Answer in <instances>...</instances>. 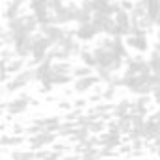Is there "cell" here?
Returning a JSON list of instances; mask_svg holds the SVG:
<instances>
[{"mask_svg": "<svg viewBox=\"0 0 160 160\" xmlns=\"http://www.w3.org/2000/svg\"><path fill=\"white\" fill-rule=\"evenodd\" d=\"M101 95H102V99H104L106 102H110V101H114V99H116V95H118V88L110 84V86H106V88L102 89V93H101Z\"/></svg>", "mask_w": 160, "mask_h": 160, "instance_id": "cell-27", "label": "cell"}, {"mask_svg": "<svg viewBox=\"0 0 160 160\" xmlns=\"http://www.w3.org/2000/svg\"><path fill=\"white\" fill-rule=\"evenodd\" d=\"M123 73H128V75H147V73H151V69H149L147 60L140 54V56L128 58L125 62V71Z\"/></svg>", "mask_w": 160, "mask_h": 160, "instance_id": "cell-9", "label": "cell"}, {"mask_svg": "<svg viewBox=\"0 0 160 160\" xmlns=\"http://www.w3.org/2000/svg\"><path fill=\"white\" fill-rule=\"evenodd\" d=\"M24 69V60L22 58H11L8 62V73L9 75H17Z\"/></svg>", "mask_w": 160, "mask_h": 160, "instance_id": "cell-22", "label": "cell"}, {"mask_svg": "<svg viewBox=\"0 0 160 160\" xmlns=\"http://www.w3.org/2000/svg\"><path fill=\"white\" fill-rule=\"evenodd\" d=\"M80 62H82V65H86V67H89V69H93V67H97L95 65V58H93V54H91V50H88V48H82L78 54Z\"/></svg>", "mask_w": 160, "mask_h": 160, "instance_id": "cell-23", "label": "cell"}, {"mask_svg": "<svg viewBox=\"0 0 160 160\" xmlns=\"http://www.w3.org/2000/svg\"><path fill=\"white\" fill-rule=\"evenodd\" d=\"M41 34L47 38V39L52 43V47H58L60 41L63 39L69 32L63 28V26H56V24H48V26H41Z\"/></svg>", "mask_w": 160, "mask_h": 160, "instance_id": "cell-10", "label": "cell"}, {"mask_svg": "<svg viewBox=\"0 0 160 160\" xmlns=\"http://www.w3.org/2000/svg\"><path fill=\"white\" fill-rule=\"evenodd\" d=\"M116 128L121 136H127L130 130H132V119H130V114L123 116V118H118L116 119Z\"/></svg>", "mask_w": 160, "mask_h": 160, "instance_id": "cell-16", "label": "cell"}, {"mask_svg": "<svg viewBox=\"0 0 160 160\" xmlns=\"http://www.w3.org/2000/svg\"><path fill=\"white\" fill-rule=\"evenodd\" d=\"M130 114H138V116L147 118V114H149V95H138V99L130 106Z\"/></svg>", "mask_w": 160, "mask_h": 160, "instance_id": "cell-12", "label": "cell"}, {"mask_svg": "<svg viewBox=\"0 0 160 160\" xmlns=\"http://www.w3.org/2000/svg\"><path fill=\"white\" fill-rule=\"evenodd\" d=\"M147 63H149L151 75L160 77V52H157V50H151V54H149V58H147Z\"/></svg>", "mask_w": 160, "mask_h": 160, "instance_id": "cell-17", "label": "cell"}, {"mask_svg": "<svg viewBox=\"0 0 160 160\" xmlns=\"http://www.w3.org/2000/svg\"><path fill=\"white\" fill-rule=\"evenodd\" d=\"M88 130H89V134H91V136H99V134H102V132L106 130V121L93 119L89 125H88Z\"/></svg>", "mask_w": 160, "mask_h": 160, "instance_id": "cell-21", "label": "cell"}, {"mask_svg": "<svg viewBox=\"0 0 160 160\" xmlns=\"http://www.w3.org/2000/svg\"><path fill=\"white\" fill-rule=\"evenodd\" d=\"M95 69H97V78H99V82H104L106 86H110V84L116 80V75H114L112 71L102 69V67H95Z\"/></svg>", "mask_w": 160, "mask_h": 160, "instance_id": "cell-24", "label": "cell"}, {"mask_svg": "<svg viewBox=\"0 0 160 160\" xmlns=\"http://www.w3.org/2000/svg\"><path fill=\"white\" fill-rule=\"evenodd\" d=\"M19 15H21V4H19V2H9L8 8L4 9V17H6L8 21H13V19H17Z\"/></svg>", "mask_w": 160, "mask_h": 160, "instance_id": "cell-19", "label": "cell"}, {"mask_svg": "<svg viewBox=\"0 0 160 160\" xmlns=\"http://www.w3.org/2000/svg\"><path fill=\"white\" fill-rule=\"evenodd\" d=\"M93 58H95V65L97 67H102V69H108L112 73L119 71L121 67L125 65V60L119 58L118 54H114L110 48H102V47H95L91 50Z\"/></svg>", "mask_w": 160, "mask_h": 160, "instance_id": "cell-1", "label": "cell"}, {"mask_svg": "<svg viewBox=\"0 0 160 160\" xmlns=\"http://www.w3.org/2000/svg\"><path fill=\"white\" fill-rule=\"evenodd\" d=\"M50 147H52L54 153H60V155H65V153L69 151V145H65V143H58V142H54Z\"/></svg>", "mask_w": 160, "mask_h": 160, "instance_id": "cell-29", "label": "cell"}, {"mask_svg": "<svg viewBox=\"0 0 160 160\" xmlns=\"http://www.w3.org/2000/svg\"><path fill=\"white\" fill-rule=\"evenodd\" d=\"M130 106H132V102H130L128 99H123V101H119L118 104H114L112 118H114V119H118V118H123V116L130 114Z\"/></svg>", "mask_w": 160, "mask_h": 160, "instance_id": "cell-14", "label": "cell"}, {"mask_svg": "<svg viewBox=\"0 0 160 160\" xmlns=\"http://www.w3.org/2000/svg\"><path fill=\"white\" fill-rule=\"evenodd\" d=\"M102 155H101V147H93V149H86L82 155H80V160H101Z\"/></svg>", "mask_w": 160, "mask_h": 160, "instance_id": "cell-25", "label": "cell"}, {"mask_svg": "<svg viewBox=\"0 0 160 160\" xmlns=\"http://www.w3.org/2000/svg\"><path fill=\"white\" fill-rule=\"evenodd\" d=\"M125 45H127V48H130L138 54H143V52L149 50V36L145 32L130 34L128 38H125Z\"/></svg>", "mask_w": 160, "mask_h": 160, "instance_id": "cell-6", "label": "cell"}, {"mask_svg": "<svg viewBox=\"0 0 160 160\" xmlns=\"http://www.w3.org/2000/svg\"><path fill=\"white\" fill-rule=\"evenodd\" d=\"M9 77V73H8V63H4V62H0V84H4L6 80Z\"/></svg>", "mask_w": 160, "mask_h": 160, "instance_id": "cell-30", "label": "cell"}, {"mask_svg": "<svg viewBox=\"0 0 160 160\" xmlns=\"http://www.w3.org/2000/svg\"><path fill=\"white\" fill-rule=\"evenodd\" d=\"M84 114V110L82 108H75V110H71V112H67V116H65V121H77Z\"/></svg>", "mask_w": 160, "mask_h": 160, "instance_id": "cell-28", "label": "cell"}, {"mask_svg": "<svg viewBox=\"0 0 160 160\" xmlns=\"http://www.w3.org/2000/svg\"><path fill=\"white\" fill-rule=\"evenodd\" d=\"M73 36H75L78 41L88 43V41L97 39V38H99V32H97L95 24L89 21V22H86V24H78V28H77V32H73Z\"/></svg>", "mask_w": 160, "mask_h": 160, "instance_id": "cell-11", "label": "cell"}, {"mask_svg": "<svg viewBox=\"0 0 160 160\" xmlns=\"http://www.w3.org/2000/svg\"><path fill=\"white\" fill-rule=\"evenodd\" d=\"M52 50V43L47 39L43 34L39 36H34V41H32V54H30V58H32V62L38 65L41 63L45 58H47V54Z\"/></svg>", "mask_w": 160, "mask_h": 160, "instance_id": "cell-2", "label": "cell"}, {"mask_svg": "<svg viewBox=\"0 0 160 160\" xmlns=\"http://www.w3.org/2000/svg\"><path fill=\"white\" fill-rule=\"evenodd\" d=\"M9 158L11 160H36V151H30V149H26V151L15 149V151H11Z\"/></svg>", "mask_w": 160, "mask_h": 160, "instance_id": "cell-20", "label": "cell"}, {"mask_svg": "<svg viewBox=\"0 0 160 160\" xmlns=\"http://www.w3.org/2000/svg\"><path fill=\"white\" fill-rule=\"evenodd\" d=\"M26 140L22 136H15V134H4V136H0V145L2 147H19Z\"/></svg>", "mask_w": 160, "mask_h": 160, "instance_id": "cell-15", "label": "cell"}, {"mask_svg": "<svg viewBox=\"0 0 160 160\" xmlns=\"http://www.w3.org/2000/svg\"><path fill=\"white\" fill-rule=\"evenodd\" d=\"M48 153L50 151H47V149H39V151H36V160H45L48 157Z\"/></svg>", "mask_w": 160, "mask_h": 160, "instance_id": "cell-31", "label": "cell"}, {"mask_svg": "<svg viewBox=\"0 0 160 160\" xmlns=\"http://www.w3.org/2000/svg\"><path fill=\"white\" fill-rule=\"evenodd\" d=\"M157 155H158V158H160V147H157Z\"/></svg>", "mask_w": 160, "mask_h": 160, "instance_id": "cell-38", "label": "cell"}, {"mask_svg": "<svg viewBox=\"0 0 160 160\" xmlns=\"http://www.w3.org/2000/svg\"><path fill=\"white\" fill-rule=\"evenodd\" d=\"M2 130H4V125H0V132H2Z\"/></svg>", "mask_w": 160, "mask_h": 160, "instance_id": "cell-40", "label": "cell"}, {"mask_svg": "<svg viewBox=\"0 0 160 160\" xmlns=\"http://www.w3.org/2000/svg\"><path fill=\"white\" fill-rule=\"evenodd\" d=\"M30 104H36V101H32L28 95H21V97H15L13 101L6 102V112L9 116H21L30 108Z\"/></svg>", "mask_w": 160, "mask_h": 160, "instance_id": "cell-8", "label": "cell"}, {"mask_svg": "<svg viewBox=\"0 0 160 160\" xmlns=\"http://www.w3.org/2000/svg\"><path fill=\"white\" fill-rule=\"evenodd\" d=\"M86 104H88V101H84V99H78V101H75V106H77V108H84Z\"/></svg>", "mask_w": 160, "mask_h": 160, "instance_id": "cell-35", "label": "cell"}, {"mask_svg": "<svg viewBox=\"0 0 160 160\" xmlns=\"http://www.w3.org/2000/svg\"><path fill=\"white\" fill-rule=\"evenodd\" d=\"M30 9H32V15L38 21L39 28L52 24V11L48 9L47 2H43V0H30Z\"/></svg>", "mask_w": 160, "mask_h": 160, "instance_id": "cell-4", "label": "cell"}, {"mask_svg": "<svg viewBox=\"0 0 160 160\" xmlns=\"http://www.w3.org/2000/svg\"><path fill=\"white\" fill-rule=\"evenodd\" d=\"M11 39H13V43H11L13 54H15L17 58L26 60V58L32 54V41H34V36H30V34H21V36H15V38H11Z\"/></svg>", "mask_w": 160, "mask_h": 160, "instance_id": "cell-5", "label": "cell"}, {"mask_svg": "<svg viewBox=\"0 0 160 160\" xmlns=\"http://www.w3.org/2000/svg\"><path fill=\"white\" fill-rule=\"evenodd\" d=\"M91 75V69L86 67V65H78V67H73L71 71V77L77 80V78H84V77H89Z\"/></svg>", "mask_w": 160, "mask_h": 160, "instance_id": "cell-26", "label": "cell"}, {"mask_svg": "<svg viewBox=\"0 0 160 160\" xmlns=\"http://www.w3.org/2000/svg\"><path fill=\"white\" fill-rule=\"evenodd\" d=\"M60 106H62V108H65V110H67V108H69V106H71V104H69V102H62V104H60Z\"/></svg>", "mask_w": 160, "mask_h": 160, "instance_id": "cell-36", "label": "cell"}, {"mask_svg": "<svg viewBox=\"0 0 160 160\" xmlns=\"http://www.w3.org/2000/svg\"><path fill=\"white\" fill-rule=\"evenodd\" d=\"M56 138H58V134H52V132L43 130V132H39V134L30 136L26 142H28L30 151H39V149H45V147H50V145L56 142Z\"/></svg>", "mask_w": 160, "mask_h": 160, "instance_id": "cell-7", "label": "cell"}, {"mask_svg": "<svg viewBox=\"0 0 160 160\" xmlns=\"http://www.w3.org/2000/svg\"><path fill=\"white\" fill-rule=\"evenodd\" d=\"M60 160H80V155H62V158Z\"/></svg>", "mask_w": 160, "mask_h": 160, "instance_id": "cell-33", "label": "cell"}, {"mask_svg": "<svg viewBox=\"0 0 160 160\" xmlns=\"http://www.w3.org/2000/svg\"><path fill=\"white\" fill-rule=\"evenodd\" d=\"M32 80H34V67H24L21 73H17L11 80H8V84H6V91H8V93L21 91V89L26 88Z\"/></svg>", "mask_w": 160, "mask_h": 160, "instance_id": "cell-3", "label": "cell"}, {"mask_svg": "<svg viewBox=\"0 0 160 160\" xmlns=\"http://www.w3.org/2000/svg\"><path fill=\"white\" fill-rule=\"evenodd\" d=\"M2 48H4V43H2V41H0V50H2Z\"/></svg>", "mask_w": 160, "mask_h": 160, "instance_id": "cell-39", "label": "cell"}, {"mask_svg": "<svg viewBox=\"0 0 160 160\" xmlns=\"http://www.w3.org/2000/svg\"><path fill=\"white\" fill-rule=\"evenodd\" d=\"M4 110H6V104H0V114H2Z\"/></svg>", "mask_w": 160, "mask_h": 160, "instance_id": "cell-37", "label": "cell"}, {"mask_svg": "<svg viewBox=\"0 0 160 160\" xmlns=\"http://www.w3.org/2000/svg\"><path fill=\"white\" fill-rule=\"evenodd\" d=\"M11 132H13L15 136H22V132H24V127H22V125H13V127H11Z\"/></svg>", "mask_w": 160, "mask_h": 160, "instance_id": "cell-32", "label": "cell"}, {"mask_svg": "<svg viewBox=\"0 0 160 160\" xmlns=\"http://www.w3.org/2000/svg\"><path fill=\"white\" fill-rule=\"evenodd\" d=\"M97 84H99V78L95 75H89V77H84V78H77L75 80V91L77 93H86V91L93 89Z\"/></svg>", "mask_w": 160, "mask_h": 160, "instance_id": "cell-13", "label": "cell"}, {"mask_svg": "<svg viewBox=\"0 0 160 160\" xmlns=\"http://www.w3.org/2000/svg\"><path fill=\"white\" fill-rule=\"evenodd\" d=\"M60 158H62V155H60V153H54V151H50V153H48V157H47L45 160H60Z\"/></svg>", "mask_w": 160, "mask_h": 160, "instance_id": "cell-34", "label": "cell"}, {"mask_svg": "<svg viewBox=\"0 0 160 160\" xmlns=\"http://www.w3.org/2000/svg\"><path fill=\"white\" fill-rule=\"evenodd\" d=\"M89 136H91V134H89V130H88L86 127H75V130H73V134L69 136V140H71L73 143H82V142H86Z\"/></svg>", "mask_w": 160, "mask_h": 160, "instance_id": "cell-18", "label": "cell"}]
</instances>
